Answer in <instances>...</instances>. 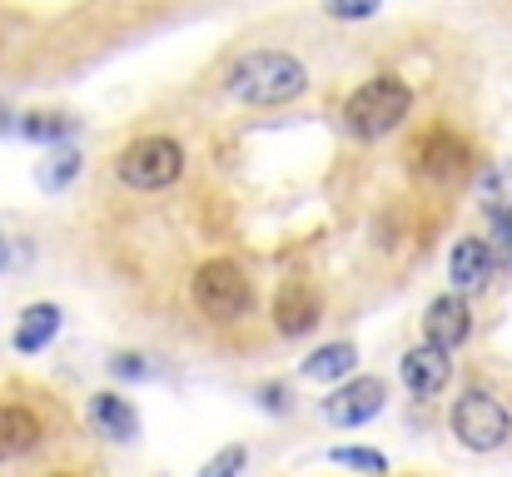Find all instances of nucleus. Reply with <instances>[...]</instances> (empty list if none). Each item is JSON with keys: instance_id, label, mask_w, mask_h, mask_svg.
Segmentation results:
<instances>
[{"instance_id": "aec40b11", "label": "nucleus", "mask_w": 512, "mask_h": 477, "mask_svg": "<svg viewBox=\"0 0 512 477\" xmlns=\"http://www.w3.org/2000/svg\"><path fill=\"white\" fill-rule=\"evenodd\" d=\"M244 468H249V448H244V443H229V448H219L194 477H244Z\"/></svg>"}, {"instance_id": "5701e85b", "label": "nucleus", "mask_w": 512, "mask_h": 477, "mask_svg": "<svg viewBox=\"0 0 512 477\" xmlns=\"http://www.w3.org/2000/svg\"><path fill=\"white\" fill-rule=\"evenodd\" d=\"M259 408L274 413V418H289V413H294V393H289L284 383H264V388H259Z\"/></svg>"}, {"instance_id": "9b49d317", "label": "nucleus", "mask_w": 512, "mask_h": 477, "mask_svg": "<svg viewBox=\"0 0 512 477\" xmlns=\"http://www.w3.org/2000/svg\"><path fill=\"white\" fill-rule=\"evenodd\" d=\"M493 269H498V259H493V244H488V239H473V234H468V239H458L453 254H448V279H453L458 294L488 289Z\"/></svg>"}, {"instance_id": "bb28decb", "label": "nucleus", "mask_w": 512, "mask_h": 477, "mask_svg": "<svg viewBox=\"0 0 512 477\" xmlns=\"http://www.w3.org/2000/svg\"><path fill=\"white\" fill-rule=\"evenodd\" d=\"M60 477H70V473H60Z\"/></svg>"}, {"instance_id": "a878e982", "label": "nucleus", "mask_w": 512, "mask_h": 477, "mask_svg": "<svg viewBox=\"0 0 512 477\" xmlns=\"http://www.w3.org/2000/svg\"><path fill=\"white\" fill-rule=\"evenodd\" d=\"M5 264H10V244H5V234H0V274H5Z\"/></svg>"}, {"instance_id": "412c9836", "label": "nucleus", "mask_w": 512, "mask_h": 477, "mask_svg": "<svg viewBox=\"0 0 512 477\" xmlns=\"http://www.w3.org/2000/svg\"><path fill=\"white\" fill-rule=\"evenodd\" d=\"M160 368L145 358V353H115L110 358V378H120V383H150Z\"/></svg>"}, {"instance_id": "1a4fd4ad", "label": "nucleus", "mask_w": 512, "mask_h": 477, "mask_svg": "<svg viewBox=\"0 0 512 477\" xmlns=\"http://www.w3.org/2000/svg\"><path fill=\"white\" fill-rule=\"evenodd\" d=\"M324 318V299L309 279H289L279 294H274V328L284 338H304L314 323Z\"/></svg>"}, {"instance_id": "ddd939ff", "label": "nucleus", "mask_w": 512, "mask_h": 477, "mask_svg": "<svg viewBox=\"0 0 512 477\" xmlns=\"http://www.w3.org/2000/svg\"><path fill=\"white\" fill-rule=\"evenodd\" d=\"M40 443V418L20 403H0V463L25 458Z\"/></svg>"}, {"instance_id": "0eeeda50", "label": "nucleus", "mask_w": 512, "mask_h": 477, "mask_svg": "<svg viewBox=\"0 0 512 477\" xmlns=\"http://www.w3.org/2000/svg\"><path fill=\"white\" fill-rule=\"evenodd\" d=\"M468 164H473V150L453 135V130H428L423 140H418V150H413V169H418V179H428V184H458L463 174H468Z\"/></svg>"}, {"instance_id": "7ed1b4c3", "label": "nucleus", "mask_w": 512, "mask_h": 477, "mask_svg": "<svg viewBox=\"0 0 512 477\" xmlns=\"http://www.w3.org/2000/svg\"><path fill=\"white\" fill-rule=\"evenodd\" d=\"M448 428H453V438H458L468 453H498L512 438V413L503 408V398H493L488 388H468V393L453 403Z\"/></svg>"}, {"instance_id": "f3484780", "label": "nucleus", "mask_w": 512, "mask_h": 477, "mask_svg": "<svg viewBox=\"0 0 512 477\" xmlns=\"http://www.w3.org/2000/svg\"><path fill=\"white\" fill-rule=\"evenodd\" d=\"M478 204H483L488 219L512 214V164H493V169L478 179Z\"/></svg>"}, {"instance_id": "6e6552de", "label": "nucleus", "mask_w": 512, "mask_h": 477, "mask_svg": "<svg viewBox=\"0 0 512 477\" xmlns=\"http://www.w3.org/2000/svg\"><path fill=\"white\" fill-rule=\"evenodd\" d=\"M398 373H403V388L418 398V403H433V398H443V388L453 383V358H448V348H438V343H418V348H408L403 358H398Z\"/></svg>"}, {"instance_id": "39448f33", "label": "nucleus", "mask_w": 512, "mask_h": 477, "mask_svg": "<svg viewBox=\"0 0 512 477\" xmlns=\"http://www.w3.org/2000/svg\"><path fill=\"white\" fill-rule=\"evenodd\" d=\"M115 174H120V184L145 189V194L170 189L174 179L184 174V150H179V140H170V135H145V140H135V145L120 150Z\"/></svg>"}, {"instance_id": "4468645a", "label": "nucleus", "mask_w": 512, "mask_h": 477, "mask_svg": "<svg viewBox=\"0 0 512 477\" xmlns=\"http://www.w3.org/2000/svg\"><path fill=\"white\" fill-rule=\"evenodd\" d=\"M60 323H65V314H60L55 304H30V309L20 314V323H15V348H20V353H45V348L55 343Z\"/></svg>"}, {"instance_id": "20e7f679", "label": "nucleus", "mask_w": 512, "mask_h": 477, "mask_svg": "<svg viewBox=\"0 0 512 477\" xmlns=\"http://www.w3.org/2000/svg\"><path fill=\"white\" fill-rule=\"evenodd\" d=\"M189 294H194V309L204 318H214V323H234V318H244L254 309V284L234 259H209L194 274Z\"/></svg>"}, {"instance_id": "f257e3e1", "label": "nucleus", "mask_w": 512, "mask_h": 477, "mask_svg": "<svg viewBox=\"0 0 512 477\" xmlns=\"http://www.w3.org/2000/svg\"><path fill=\"white\" fill-rule=\"evenodd\" d=\"M224 90L239 100V105H254V110H279V105H294L304 90H309V65L289 50H249L229 65L224 75Z\"/></svg>"}, {"instance_id": "2eb2a0df", "label": "nucleus", "mask_w": 512, "mask_h": 477, "mask_svg": "<svg viewBox=\"0 0 512 477\" xmlns=\"http://www.w3.org/2000/svg\"><path fill=\"white\" fill-rule=\"evenodd\" d=\"M353 368H358V348L348 338L324 343L304 358V378H314V383H343V378H353Z\"/></svg>"}, {"instance_id": "423d86ee", "label": "nucleus", "mask_w": 512, "mask_h": 477, "mask_svg": "<svg viewBox=\"0 0 512 477\" xmlns=\"http://www.w3.org/2000/svg\"><path fill=\"white\" fill-rule=\"evenodd\" d=\"M383 398H388V388H383V378H343L334 383V393L324 398V423H334V428H363V423H373L378 413H383Z\"/></svg>"}, {"instance_id": "f03ea898", "label": "nucleus", "mask_w": 512, "mask_h": 477, "mask_svg": "<svg viewBox=\"0 0 512 477\" xmlns=\"http://www.w3.org/2000/svg\"><path fill=\"white\" fill-rule=\"evenodd\" d=\"M413 110V90L398 75H373L343 100V130L353 140H388Z\"/></svg>"}, {"instance_id": "393cba45", "label": "nucleus", "mask_w": 512, "mask_h": 477, "mask_svg": "<svg viewBox=\"0 0 512 477\" xmlns=\"http://www.w3.org/2000/svg\"><path fill=\"white\" fill-rule=\"evenodd\" d=\"M15 125H20V115H10V110H0V135H10Z\"/></svg>"}, {"instance_id": "4be33fe9", "label": "nucleus", "mask_w": 512, "mask_h": 477, "mask_svg": "<svg viewBox=\"0 0 512 477\" xmlns=\"http://www.w3.org/2000/svg\"><path fill=\"white\" fill-rule=\"evenodd\" d=\"M324 10L343 25H353V20H373L383 10V0H324Z\"/></svg>"}, {"instance_id": "a211bd4d", "label": "nucleus", "mask_w": 512, "mask_h": 477, "mask_svg": "<svg viewBox=\"0 0 512 477\" xmlns=\"http://www.w3.org/2000/svg\"><path fill=\"white\" fill-rule=\"evenodd\" d=\"M75 174H80V150H75V145H60L55 155L45 159V164H40V174H35V184L55 194V189H65V184H70Z\"/></svg>"}, {"instance_id": "6ab92c4d", "label": "nucleus", "mask_w": 512, "mask_h": 477, "mask_svg": "<svg viewBox=\"0 0 512 477\" xmlns=\"http://www.w3.org/2000/svg\"><path fill=\"white\" fill-rule=\"evenodd\" d=\"M334 468H348V473H368V477H388V458L373 453V448H334L329 453Z\"/></svg>"}, {"instance_id": "f8f14e48", "label": "nucleus", "mask_w": 512, "mask_h": 477, "mask_svg": "<svg viewBox=\"0 0 512 477\" xmlns=\"http://www.w3.org/2000/svg\"><path fill=\"white\" fill-rule=\"evenodd\" d=\"M90 423H95L110 443H135V438H140V413H135V403L120 398V393H110V388L90 398Z\"/></svg>"}, {"instance_id": "b1692460", "label": "nucleus", "mask_w": 512, "mask_h": 477, "mask_svg": "<svg viewBox=\"0 0 512 477\" xmlns=\"http://www.w3.org/2000/svg\"><path fill=\"white\" fill-rule=\"evenodd\" d=\"M493 259H498V269H508L512 274V214H503V219H493Z\"/></svg>"}, {"instance_id": "9d476101", "label": "nucleus", "mask_w": 512, "mask_h": 477, "mask_svg": "<svg viewBox=\"0 0 512 477\" xmlns=\"http://www.w3.org/2000/svg\"><path fill=\"white\" fill-rule=\"evenodd\" d=\"M468 333H473V309H468V299L463 294H438L428 309H423V338L428 343H438V348H463L468 343Z\"/></svg>"}, {"instance_id": "dca6fc26", "label": "nucleus", "mask_w": 512, "mask_h": 477, "mask_svg": "<svg viewBox=\"0 0 512 477\" xmlns=\"http://www.w3.org/2000/svg\"><path fill=\"white\" fill-rule=\"evenodd\" d=\"M75 130H80L75 115H45V110H30L15 125V135H25L30 145H65V140H75Z\"/></svg>"}]
</instances>
